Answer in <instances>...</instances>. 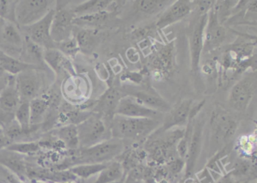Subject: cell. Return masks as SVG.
Masks as SVG:
<instances>
[{
  "instance_id": "obj_38",
  "label": "cell",
  "mask_w": 257,
  "mask_h": 183,
  "mask_svg": "<svg viewBox=\"0 0 257 183\" xmlns=\"http://www.w3.org/2000/svg\"><path fill=\"white\" fill-rule=\"evenodd\" d=\"M11 143L13 142L4 133L0 134V151L7 149V147Z\"/></svg>"
},
{
  "instance_id": "obj_34",
  "label": "cell",
  "mask_w": 257,
  "mask_h": 183,
  "mask_svg": "<svg viewBox=\"0 0 257 183\" xmlns=\"http://www.w3.org/2000/svg\"><path fill=\"white\" fill-rule=\"evenodd\" d=\"M55 49L59 50L63 55H65L69 59L74 58L76 55L80 52L77 42L74 37L55 44Z\"/></svg>"
},
{
  "instance_id": "obj_30",
  "label": "cell",
  "mask_w": 257,
  "mask_h": 183,
  "mask_svg": "<svg viewBox=\"0 0 257 183\" xmlns=\"http://www.w3.org/2000/svg\"><path fill=\"white\" fill-rule=\"evenodd\" d=\"M74 38L77 42L80 51L85 53L93 50L97 40V34L94 31L88 28H84L78 31Z\"/></svg>"
},
{
  "instance_id": "obj_7",
  "label": "cell",
  "mask_w": 257,
  "mask_h": 183,
  "mask_svg": "<svg viewBox=\"0 0 257 183\" xmlns=\"http://www.w3.org/2000/svg\"><path fill=\"white\" fill-rule=\"evenodd\" d=\"M76 16L73 10L65 7H55L51 27V37L55 44L71 38L73 34V22Z\"/></svg>"
},
{
  "instance_id": "obj_28",
  "label": "cell",
  "mask_w": 257,
  "mask_h": 183,
  "mask_svg": "<svg viewBox=\"0 0 257 183\" xmlns=\"http://www.w3.org/2000/svg\"><path fill=\"white\" fill-rule=\"evenodd\" d=\"M112 1H106V0H91L76 6L72 10L76 16V18L80 17V16L105 11V10H106L110 5Z\"/></svg>"
},
{
  "instance_id": "obj_42",
  "label": "cell",
  "mask_w": 257,
  "mask_h": 183,
  "mask_svg": "<svg viewBox=\"0 0 257 183\" xmlns=\"http://www.w3.org/2000/svg\"><path fill=\"white\" fill-rule=\"evenodd\" d=\"M6 21H4V19H2V18L0 17V30H1V28H3V26H4V24H5Z\"/></svg>"
},
{
  "instance_id": "obj_6",
  "label": "cell",
  "mask_w": 257,
  "mask_h": 183,
  "mask_svg": "<svg viewBox=\"0 0 257 183\" xmlns=\"http://www.w3.org/2000/svg\"><path fill=\"white\" fill-rule=\"evenodd\" d=\"M204 119L202 115L195 117L193 121L192 136L185 158V175L186 178H192L195 165L201 151L204 132Z\"/></svg>"
},
{
  "instance_id": "obj_23",
  "label": "cell",
  "mask_w": 257,
  "mask_h": 183,
  "mask_svg": "<svg viewBox=\"0 0 257 183\" xmlns=\"http://www.w3.org/2000/svg\"><path fill=\"white\" fill-rule=\"evenodd\" d=\"M52 135L69 151H75L79 148L77 127L74 124H65L52 130Z\"/></svg>"
},
{
  "instance_id": "obj_26",
  "label": "cell",
  "mask_w": 257,
  "mask_h": 183,
  "mask_svg": "<svg viewBox=\"0 0 257 183\" xmlns=\"http://www.w3.org/2000/svg\"><path fill=\"white\" fill-rule=\"evenodd\" d=\"M50 106V101L43 97H37L30 101L31 126H39L44 121Z\"/></svg>"
},
{
  "instance_id": "obj_13",
  "label": "cell",
  "mask_w": 257,
  "mask_h": 183,
  "mask_svg": "<svg viewBox=\"0 0 257 183\" xmlns=\"http://www.w3.org/2000/svg\"><path fill=\"white\" fill-rule=\"evenodd\" d=\"M121 98V95L119 91L115 88H109L100 98L96 101L92 109L93 113L98 115L105 123L106 121V122H109L110 125L115 115V111Z\"/></svg>"
},
{
  "instance_id": "obj_20",
  "label": "cell",
  "mask_w": 257,
  "mask_h": 183,
  "mask_svg": "<svg viewBox=\"0 0 257 183\" xmlns=\"http://www.w3.org/2000/svg\"><path fill=\"white\" fill-rule=\"evenodd\" d=\"M7 150V149H6ZM6 152L0 151V164L19 177L21 179L25 181L27 178V170L28 165L24 160L21 154L13 151H8Z\"/></svg>"
},
{
  "instance_id": "obj_44",
  "label": "cell",
  "mask_w": 257,
  "mask_h": 183,
  "mask_svg": "<svg viewBox=\"0 0 257 183\" xmlns=\"http://www.w3.org/2000/svg\"><path fill=\"white\" fill-rule=\"evenodd\" d=\"M114 183H129L128 181H124V179H121L120 180V181H116V182H114Z\"/></svg>"
},
{
  "instance_id": "obj_46",
  "label": "cell",
  "mask_w": 257,
  "mask_h": 183,
  "mask_svg": "<svg viewBox=\"0 0 257 183\" xmlns=\"http://www.w3.org/2000/svg\"><path fill=\"white\" fill-rule=\"evenodd\" d=\"M0 183H3L2 181H0Z\"/></svg>"
},
{
  "instance_id": "obj_21",
  "label": "cell",
  "mask_w": 257,
  "mask_h": 183,
  "mask_svg": "<svg viewBox=\"0 0 257 183\" xmlns=\"http://www.w3.org/2000/svg\"><path fill=\"white\" fill-rule=\"evenodd\" d=\"M128 95L135 97L140 103L153 110L162 113H168L172 108L168 102L165 101L158 94L150 92L148 91H137L129 94Z\"/></svg>"
},
{
  "instance_id": "obj_3",
  "label": "cell",
  "mask_w": 257,
  "mask_h": 183,
  "mask_svg": "<svg viewBox=\"0 0 257 183\" xmlns=\"http://www.w3.org/2000/svg\"><path fill=\"white\" fill-rule=\"evenodd\" d=\"M49 0H21L15 7V22L19 28H25L37 23L51 10H55L56 4Z\"/></svg>"
},
{
  "instance_id": "obj_18",
  "label": "cell",
  "mask_w": 257,
  "mask_h": 183,
  "mask_svg": "<svg viewBox=\"0 0 257 183\" xmlns=\"http://www.w3.org/2000/svg\"><path fill=\"white\" fill-rule=\"evenodd\" d=\"M22 100L16 85V76H10L8 83L0 92V109L6 115L14 117Z\"/></svg>"
},
{
  "instance_id": "obj_10",
  "label": "cell",
  "mask_w": 257,
  "mask_h": 183,
  "mask_svg": "<svg viewBox=\"0 0 257 183\" xmlns=\"http://www.w3.org/2000/svg\"><path fill=\"white\" fill-rule=\"evenodd\" d=\"M226 31L217 16L215 5L209 11L207 25L204 29L203 51L210 52L221 46L225 41Z\"/></svg>"
},
{
  "instance_id": "obj_9",
  "label": "cell",
  "mask_w": 257,
  "mask_h": 183,
  "mask_svg": "<svg viewBox=\"0 0 257 183\" xmlns=\"http://www.w3.org/2000/svg\"><path fill=\"white\" fill-rule=\"evenodd\" d=\"M38 67H31L16 76V85L22 101H31L38 97L43 85Z\"/></svg>"
},
{
  "instance_id": "obj_11",
  "label": "cell",
  "mask_w": 257,
  "mask_h": 183,
  "mask_svg": "<svg viewBox=\"0 0 257 183\" xmlns=\"http://www.w3.org/2000/svg\"><path fill=\"white\" fill-rule=\"evenodd\" d=\"M115 115L129 118H153L159 120L163 113L147 107L140 103L135 97L127 94L120 99L115 111Z\"/></svg>"
},
{
  "instance_id": "obj_24",
  "label": "cell",
  "mask_w": 257,
  "mask_h": 183,
  "mask_svg": "<svg viewBox=\"0 0 257 183\" xmlns=\"http://www.w3.org/2000/svg\"><path fill=\"white\" fill-rule=\"evenodd\" d=\"M124 169L123 165L116 160L108 162L106 167L99 172L94 183H114L124 178Z\"/></svg>"
},
{
  "instance_id": "obj_36",
  "label": "cell",
  "mask_w": 257,
  "mask_h": 183,
  "mask_svg": "<svg viewBox=\"0 0 257 183\" xmlns=\"http://www.w3.org/2000/svg\"><path fill=\"white\" fill-rule=\"evenodd\" d=\"M168 169L173 174L179 173L185 168V160L180 157L171 159L168 163Z\"/></svg>"
},
{
  "instance_id": "obj_1",
  "label": "cell",
  "mask_w": 257,
  "mask_h": 183,
  "mask_svg": "<svg viewBox=\"0 0 257 183\" xmlns=\"http://www.w3.org/2000/svg\"><path fill=\"white\" fill-rule=\"evenodd\" d=\"M160 121L153 118H129L115 115L110 124L112 138L141 140L151 136L160 127Z\"/></svg>"
},
{
  "instance_id": "obj_29",
  "label": "cell",
  "mask_w": 257,
  "mask_h": 183,
  "mask_svg": "<svg viewBox=\"0 0 257 183\" xmlns=\"http://www.w3.org/2000/svg\"><path fill=\"white\" fill-rule=\"evenodd\" d=\"M107 163H82L74 165L69 168L76 178L87 179L93 175L98 174L106 167Z\"/></svg>"
},
{
  "instance_id": "obj_27",
  "label": "cell",
  "mask_w": 257,
  "mask_h": 183,
  "mask_svg": "<svg viewBox=\"0 0 257 183\" xmlns=\"http://www.w3.org/2000/svg\"><path fill=\"white\" fill-rule=\"evenodd\" d=\"M14 119L19 124L21 128L28 135L34 132L37 127H38V126H31L30 102H21L20 105L15 112Z\"/></svg>"
},
{
  "instance_id": "obj_39",
  "label": "cell",
  "mask_w": 257,
  "mask_h": 183,
  "mask_svg": "<svg viewBox=\"0 0 257 183\" xmlns=\"http://www.w3.org/2000/svg\"><path fill=\"white\" fill-rule=\"evenodd\" d=\"M215 183H236L234 180L233 179L232 175L228 173L227 175H223Z\"/></svg>"
},
{
  "instance_id": "obj_35",
  "label": "cell",
  "mask_w": 257,
  "mask_h": 183,
  "mask_svg": "<svg viewBox=\"0 0 257 183\" xmlns=\"http://www.w3.org/2000/svg\"><path fill=\"white\" fill-rule=\"evenodd\" d=\"M17 1L0 0V17L6 22H15V7Z\"/></svg>"
},
{
  "instance_id": "obj_17",
  "label": "cell",
  "mask_w": 257,
  "mask_h": 183,
  "mask_svg": "<svg viewBox=\"0 0 257 183\" xmlns=\"http://www.w3.org/2000/svg\"><path fill=\"white\" fill-rule=\"evenodd\" d=\"M194 10L192 4L189 1L179 0L170 6L162 15L156 23L159 29H164L189 16Z\"/></svg>"
},
{
  "instance_id": "obj_45",
  "label": "cell",
  "mask_w": 257,
  "mask_h": 183,
  "mask_svg": "<svg viewBox=\"0 0 257 183\" xmlns=\"http://www.w3.org/2000/svg\"><path fill=\"white\" fill-rule=\"evenodd\" d=\"M32 183H46V182H43V181H31Z\"/></svg>"
},
{
  "instance_id": "obj_19",
  "label": "cell",
  "mask_w": 257,
  "mask_h": 183,
  "mask_svg": "<svg viewBox=\"0 0 257 183\" xmlns=\"http://www.w3.org/2000/svg\"><path fill=\"white\" fill-rule=\"evenodd\" d=\"M43 61L56 74L59 75L64 73L69 74L75 73L70 59L57 49L45 50Z\"/></svg>"
},
{
  "instance_id": "obj_4",
  "label": "cell",
  "mask_w": 257,
  "mask_h": 183,
  "mask_svg": "<svg viewBox=\"0 0 257 183\" xmlns=\"http://www.w3.org/2000/svg\"><path fill=\"white\" fill-rule=\"evenodd\" d=\"M79 136V148H88L112 138L110 128L95 113L76 125Z\"/></svg>"
},
{
  "instance_id": "obj_33",
  "label": "cell",
  "mask_w": 257,
  "mask_h": 183,
  "mask_svg": "<svg viewBox=\"0 0 257 183\" xmlns=\"http://www.w3.org/2000/svg\"><path fill=\"white\" fill-rule=\"evenodd\" d=\"M168 1L161 0H140L135 1V6L138 11L145 14H154L162 10L168 4Z\"/></svg>"
},
{
  "instance_id": "obj_37",
  "label": "cell",
  "mask_w": 257,
  "mask_h": 183,
  "mask_svg": "<svg viewBox=\"0 0 257 183\" xmlns=\"http://www.w3.org/2000/svg\"><path fill=\"white\" fill-rule=\"evenodd\" d=\"M195 4H192V6H193V8H196L197 10L199 11L200 14L201 16L202 15L207 14L211 10L212 7L215 5L214 1H196Z\"/></svg>"
},
{
  "instance_id": "obj_2",
  "label": "cell",
  "mask_w": 257,
  "mask_h": 183,
  "mask_svg": "<svg viewBox=\"0 0 257 183\" xmlns=\"http://www.w3.org/2000/svg\"><path fill=\"white\" fill-rule=\"evenodd\" d=\"M123 140L111 138L104 142L85 148L72 151L70 166L82 163H105L112 161L124 151Z\"/></svg>"
},
{
  "instance_id": "obj_41",
  "label": "cell",
  "mask_w": 257,
  "mask_h": 183,
  "mask_svg": "<svg viewBox=\"0 0 257 183\" xmlns=\"http://www.w3.org/2000/svg\"><path fill=\"white\" fill-rule=\"evenodd\" d=\"M4 74H5V73H4V71H3L1 69H0V81H4V82H7V80H8L9 76H10V75H8V76H7V78H6V79H4Z\"/></svg>"
},
{
  "instance_id": "obj_43",
  "label": "cell",
  "mask_w": 257,
  "mask_h": 183,
  "mask_svg": "<svg viewBox=\"0 0 257 183\" xmlns=\"http://www.w3.org/2000/svg\"><path fill=\"white\" fill-rule=\"evenodd\" d=\"M2 133H4V127L2 124H0V134H2Z\"/></svg>"
},
{
  "instance_id": "obj_16",
  "label": "cell",
  "mask_w": 257,
  "mask_h": 183,
  "mask_svg": "<svg viewBox=\"0 0 257 183\" xmlns=\"http://www.w3.org/2000/svg\"><path fill=\"white\" fill-rule=\"evenodd\" d=\"M208 13L200 16L197 21L190 39L191 65L193 72H197L199 67L200 60L204 47V29L207 25Z\"/></svg>"
},
{
  "instance_id": "obj_32",
  "label": "cell",
  "mask_w": 257,
  "mask_h": 183,
  "mask_svg": "<svg viewBox=\"0 0 257 183\" xmlns=\"http://www.w3.org/2000/svg\"><path fill=\"white\" fill-rule=\"evenodd\" d=\"M109 14L106 11L76 17L73 25L79 27H94L101 25L107 20Z\"/></svg>"
},
{
  "instance_id": "obj_22",
  "label": "cell",
  "mask_w": 257,
  "mask_h": 183,
  "mask_svg": "<svg viewBox=\"0 0 257 183\" xmlns=\"http://www.w3.org/2000/svg\"><path fill=\"white\" fill-rule=\"evenodd\" d=\"M45 49L32 41L28 37H24V45L19 60L25 64L39 67L43 61Z\"/></svg>"
},
{
  "instance_id": "obj_31",
  "label": "cell",
  "mask_w": 257,
  "mask_h": 183,
  "mask_svg": "<svg viewBox=\"0 0 257 183\" xmlns=\"http://www.w3.org/2000/svg\"><path fill=\"white\" fill-rule=\"evenodd\" d=\"M39 142L30 141V142H14L10 144L7 148V150L17 154H26V155H33L37 154L41 149Z\"/></svg>"
},
{
  "instance_id": "obj_12",
  "label": "cell",
  "mask_w": 257,
  "mask_h": 183,
  "mask_svg": "<svg viewBox=\"0 0 257 183\" xmlns=\"http://www.w3.org/2000/svg\"><path fill=\"white\" fill-rule=\"evenodd\" d=\"M192 100H184L176 107L171 109L164 118L162 125L159 127L154 133H162L176 127H183L186 126L189 121V114L192 108Z\"/></svg>"
},
{
  "instance_id": "obj_14",
  "label": "cell",
  "mask_w": 257,
  "mask_h": 183,
  "mask_svg": "<svg viewBox=\"0 0 257 183\" xmlns=\"http://www.w3.org/2000/svg\"><path fill=\"white\" fill-rule=\"evenodd\" d=\"M0 33L4 45V48L0 49L7 54L13 51V57L19 59L24 45V37L20 28L13 22H6Z\"/></svg>"
},
{
  "instance_id": "obj_15",
  "label": "cell",
  "mask_w": 257,
  "mask_h": 183,
  "mask_svg": "<svg viewBox=\"0 0 257 183\" xmlns=\"http://www.w3.org/2000/svg\"><path fill=\"white\" fill-rule=\"evenodd\" d=\"M211 125L217 143H228L234 136L237 127L235 120L226 114L219 112L213 113Z\"/></svg>"
},
{
  "instance_id": "obj_5",
  "label": "cell",
  "mask_w": 257,
  "mask_h": 183,
  "mask_svg": "<svg viewBox=\"0 0 257 183\" xmlns=\"http://www.w3.org/2000/svg\"><path fill=\"white\" fill-rule=\"evenodd\" d=\"M256 91V78L249 74L238 81L230 91L228 104L237 112L246 110Z\"/></svg>"
},
{
  "instance_id": "obj_25",
  "label": "cell",
  "mask_w": 257,
  "mask_h": 183,
  "mask_svg": "<svg viewBox=\"0 0 257 183\" xmlns=\"http://www.w3.org/2000/svg\"><path fill=\"white\" fill-rule=\"evenodd\" d=\"M31 67H37L22 62L21 60L10 56L0 49V69L10 76H16Z\"/></svg>"
},
{
  "instance_id": "obj_8",
  "label": "cell",
  "mask_w": 257,
  "mask_h": 183,
  "mask_svg": "<svg viewBox=\"0 0 257 183\" xmlns=\"http://www.w3.org/2000/svg\"><path fill=\"white\" fill-rule=\"evenodd\" d=\"M55 10H51L44 18L37 23L25 28H19L25 33V37L31 39L34 43L45 50L55 49V43L51 37V27Z\"/></svg>"
},
{
  "instance_id": "obj_40",
  "label": "cell",
  "mask_w": 257,
  "mask_h": 183,
  "mask_svg": "<svg viewBox=\"0 0 257 183\" xmlns=\"http://www.w3.org/2000/svg\"><path fill=\"white\" fill-rule=\"evenodd\" d=\"M7 182L8 183H25V181L15 175L14 174L10 173L7 175Z\"/></svg>"
}]
</instances>
